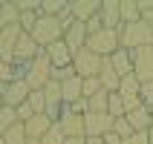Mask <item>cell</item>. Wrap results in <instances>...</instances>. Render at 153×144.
Here are the masks:
<instances>
[{
    "instance_id": "d4e9b609",
    "label": "cell",
    "mask_w": 153,
    "mask_h": 144,
    "mask_svg": "<svg viewBox=\"0 0 153 144\" xmlns=\"http://www.w3.org/2000/svg\"><path fill=\"white\" fill-rule=\"evenodd\" d=\"M107 115H110V118H124V98H121L119 92L107 95Z\"/></svg>"
},
{
    "instance_id": "603a6c76",
    "label": "cell",
    "mask_w": 153,
    "mask_h": 144,
    "mask_svg": "<svg viewBox=\"0 0 153 144\" xmlns=\"http://www.w3.org/2000/svg\"><path fill=\"white\" fill-rule=\"evenodd\" d=\"M15 124H20V121H17V110L3 104V107H0V136H6Z\"/></svg>"
},
{
    "instance_id": "d6986e66",
    "label": "cell",
    "mask_w": 153,
    "mask_h": 144,
    "mask_svg": "<svg viewBox=\"0 0 153 144\" xmlns=\"http://www.w3.org/2000/svg\"><path fill=\"white\" fill-rule=\"evenodd\" d=\"M110 64H113V69H116V75L119 78H127V75H133V58H130V52L127 49H116V55L110 58Z\"/></svg>"
},
{
    "instance_id": "f35d334b",
    "label": "cell",
    "mask_w": 153,
    "mask_h": 144,
    "mask_svg": "<svg viewBox=\"0 0 153 144\" xmlns=\"http://www.w3.org/2000/svg\"><path fill=\"white\" fill-rule=\"evenodd\" d=\"M150 127H153V107H150Z\"/></svg>"
},
{
    "instance_id": "4fadbf2b",
    "label": "cell",
    "mask_w": 153,
    "mask_h": 144,
    "mask_svg": "<svg viewBox=\"0 0 153 144\" xmlns=\"http://www.w3.org/2000/svg\"><path fill=\"white\" fill-rule=\"evenodd\" d=\"M52 124H55V121H52L49 115H46V112H41V115L29 118V121L23 124V130H26V138H38V141H41V138H43V136H46V133L52 130Z\"/></svg>"
},
{
    "instance_id": "7c38bea8",
    "label": "cell",
    "mask_w": 153,
    "mask_h": 144,
    "mask_svg": "<svg viewBox=\"0 0 153 144\" xmlns=\"http://www.w3.org/2000/svg\"><path fill=\"white\" fill-rule=\"evenodd\" d=\"M69 12H72V17H75L78 23H87V20H93L101 12V0H72L69 3Z\"/></svg>"
},
{
    "instance_id": "5bb4252c",
    "label": "cell",
    "mask_w": 153,
    "mask_h": 144,
    "mask_svg": "<svg viewBox=\"0 0 153 144\" xmlns=\"http://www.w3.org/2000/svg\"><path fill=\"white\" fill-rule=\"evenodd\" d=\"M78 98H84V78H67V81H61V101L64 104H75Z\"/></svg>"
},
{
    "instance_id": "f546056e",
    "label": "cell",
    "mask_w": 153,
    "mask_h": 144,
    "mask_svg": "<svg viewBox=\"0 0 153 144\" xmlns=\"http://www.w3.org/2000/svg\"><path fill=\"white\" fill-rule=\"evenodd\" d=\"M113 133H116V136L124 141V138H130V136H133V127L127 124V118H116V124H113Z\"/></svg>"
},
{
    "instance_id": "74e56055",
    "label": "cell",
    "mask_w": 153,
    "mask_h": 144,
    "mask_svg": "<svg viewBox=\"0 0 153 144\" xmlns=\"http://www.w3.org/2000/svg\"><path fill=\"white\" fill-rule=\"evenodd\" d=\"M87 144H104V138H87Z\"/></svg>"
},
{
    "instance_id": "8fae6325",
    "label": "cell",
    "mask_w": 153,
    "mask_h": 144,
    "mask_svg": "<svg viewBox=\"0 0 153 144\" xmlns=\"http://www.w3.org/2000/svg\"><path fill=\"white\" fill-rule=\"evenodd\" d=\"M43 52H46L52 69H67V66H72V52H69V46L64 41H55L52 46H46Z\"/></svg>"
},
{
    "instance_id": "3957f363",
    "label": "cell",
    "mask_w": 153,
    "mask_h": 144,
    "mask_svg": "<svg viewBox=\"0 0 153 144\" xmlns=\"http://www.w3.org/2000/svg\"><path fill=\"white\" fill-rule=\"evenodd\" d=\"M29 35L35 38V43H38L41 49L52 46L55 41H64V29H61L58 17H43V15H38V23H35V29Z\"/></svg>"
},
{
    "instance_id": "f1b7e54d",
    "label": "cell",
    "mask_w": 153,
    "mask_h": 144,
    "mask_svg": "<svg viewBox=\"0 0 153 144\" xmlns=\"http://www.w3.org/2000/svg\"><path fill=\"white\" fill-rule=\"evenodd\" d=\"M41 144H67V136L61 133V127H58V124H52V130L41 138Z\"/></svg>"
},
{
    "instance_id": "30bf717a",
    "label": "cell",
    "mask_w": 153,
    "mask_h": 144,
    "mask_svg": "<svg viewBox=\"0 0 153 144\" xmlns=\"http://www.w3.org/2000/svg\"><path fill=\"white\" fill-rule=\"evenodd\" d=\"M0 89H3V104H6V107H20V104L29 98V92H32L23 78H15V81H9V84L0 86Z\"/></svg>"
},
{
    "instance_id": "7a4b0ae2",
    "label": "cell",
    "mask_w": 153,
    "mask_h": 144,
    "mask_svg": "<svg viewBox=\"0 0 153 144\" xmlns=\"http://www.w3.org/2000/svg\"><path fill=\"white\" fill-rule=\"evenodd\" d=\"M23 81L29 84V89H43L52 81V64L46 58V52H41L35 61H29L23 66Z\"/></svg>"
},
{
    "instance_id": "7402d4cb",
    "label": "cell",
    "mask_w": 153,
    "mask_h": 144,
    "mask_svg": "<svg viewBox=\"0 0 153 144\" xmlns=\"http://www.w3.org/2000/svg\"><path fill=\"white\" fill-rule=\"evenodd\" d=\"M139 92H142V84H139L136 75L121 78V84H119V95L121 98H139Z\"/></svg>"
},
{
    "instance_id": "4dcf8cb0",
    "label": "cell",
    "mask_w": 153,
    "mask_h": 144,
    "mask_svg": "<svg viewBox=\"0 0 153 144\" xmlns=\"http://www.w3.org/2000/svg\"><path fill=\"white\" fill-rule=\"evenodd\" d=\"M9 81H15V64L0 61V86H6Z\"/></svg>"
},
{
    "instance_id": "60d3db41",
    "label": "cell",
    "mask_w": 153,
    "mask_h": 144,
    "mask_svg": "<svg viewBox=\"0 0 153 144\" xmlns=\"http://www.w3.org/2000/svg\"><path fill=\"white\" fill-rule=\"evenodd\" d=\"M150 138H153V127H150Z\"/></svg>"
},
{
    "instance_id": "9c48e42d",
    "label": "cell",
    "mask_w": 153,
    "mask_h": 144,
    "mask_svg": "<svg viewBox=\"0 0 153 144\" xmlns=\"http://www.w3.org/2000/svg\"><path fill=\"white\" fill-rule=\"evenodd\" d=\"M41 46L35 43V38L29 32H23L20 38H17L15 43V55H12V64H17V66H23V64H29V61H35L38 55H41Z\"/></svg>"
},
{
    "instance_id": "6da1fadb",
    "label": "cell",
    "mask_w": 153,
    "mask_h": 144,
    "mask_svg": "<svg viewBox=\"0 0 153 144\" xmlns=\"http://www.w3.org/2000/svg\"><path fill=\"white\" fill-rule=\"evenodd\" d=\"M119 43H121V49H139V46H150L153 43V32H150V26L145 23V20H136V23H124L119 29Z\"/></svg>"
},
{
    "instance_id": "cb8c5ba5",
    "label": "cell",
    "mask_w": 153,
    "mask_h": 144,
    "mask_svg": "<svg viewBox=\"0 0 153 144\" xmlns=\"http://www.w3.org/2000/svg\"><path fill=\"white\" fill-rule=\"evenodd\" d=\"M64 9H67V0H41L38 15H43V17H58Z\"/></svg>"
},
{
    "instance_id": "d590c367",
    "label": "cell",
    "mask_w": 153,
    "mask_h": 144,
    "mask_svg": "<svg viewBox=\"0 0 153 144\" xmlns=\"http://www.w3.org/2000/svg\"><path fill=\"white\" fill-rule=\"evenodd\" d=\"M142 20L150 26V32H153V12H145V15H142Z\"/></svg>"
},
{
    "instance_id": "83f0119b",
    "label": "cell",
    "mask_w": 153,
    "mask_h": 144,
    "mask_svg": "<svg viewBox=\"0 0 153 144\" xmlns=\"http://www.w3.org/2000/svg\"><path fill=\"white\" fill-rule=\"evenodd\" d=\"M26 101H29V107H32L38 115H41V112H46V98H43V89H32Z\"/></svg>"
},
{
    "instance_id": "e575fe53",
    "label": "cell",
    "mask_w": 153,
    "mask_h": 144,
    "mask_svg": "<svg viewBox=\"0 0 153 144\" xmlns=\"http://www.w3.org/2000/svg\"><path fill=\"white\" fill-rule=\"evenodd\" d=\"M139 98H142V104H145V107H153V81L142 84V92H139Z\"/></svg>"
},
{
    "instance_id": "484cf974",
    "label": "cell",
    "mask_w": 153,
    "mask_h": 144,
    "mask_svg": "<svg viewBox=\"0 0 153 144\" xmlns=\"http://www.w3.org/2000/svg\"><path fill=\"white\" fill-rule=\"evenodd\" d=\"M0 138H3V144H26V130H23V124H15L6 136H0Z\"/></svg>"
},
{
    "instance_id": "8992f818",
    "label": "cell",
    "mask_w": 153,
    "mask_h": 144,
    "mask_svg": "<svg viewBox=\"0 0 153 144\" xmlns=\"http://www.w3.org/2000/svg\"><path fill=\"white\" fill-rule=\"evenodd\" d=\"M130 58H133V75L139 78V84L153 81V43H150V46H139V49H133Z\"/></svg>"
},
{
    "instance_id": "ffe728a7",
    "label": "cell",
    "mask_w": 153,
    "mask_h": 144,
    "mask_svg": "<svg viewBox=\"0 0 153 144\" xmlns=\"http://www.w3.org/2000/svg\"><path fill=\"white\" fill-rule=\"evenodd\" d=\"M20 23V9L12 0H0V29L6 26H17Z\"/></svg>"
},
{
    "instance_id": "ac0fdd59",
    "label": "cell",
    "mask_w": 153,
    "mask_h": 144,
    "mask_svg": "<svg viewBox=\"0 0 153 144\" xmlns=\"http://www.w3.org/2000/svg\"><path fill=\"white\" fill-rule=\"evenodd\" d=\"M127 124L133 127V133H142V130H150V107H136V110H130L127 115Z\"/></svg>"
},
{
    "instance_id": "8d00e7d4",
    "label": "cell",
    "mask_w": 153,
    "mask_h": 144,
    "mask_svg": "<svg viewBox=\"0 0 153 144\" xmlns=\"http://www.w3.org/2000/svg\"><path fill=\"white\" fill-rule=\"evenodd\" d=\"M67 144H87V138H67Z\"/></svg>"
},
{
    "instance_id": "44dd1931",
    "label": "cell",
    "mask_w": 153,
    "mask_h": 144,
    "mask_svg": "<svg viewBox=\"0 0 153 144\" xmlns=\"http://www.w3.org/2000/svg\"><path fill=\"white\" fill-rule=\"evenodd\" d=\"M119 15H121V26L142 20V12H139V3H136V0H119Z\"/></svg>"
},
{
    "instance_id": "4316f807",
    "label": "cell",
    "mask_w": 153,
    "mask_h": 144,
    "mask_svg": "<svg viewBox=\"0 0 153 144\" xmlns=\"http://www.w3.org/2000/svg\"><path fill=\"white\" fill-rule=\"evenodd\" d=\"M107 95L110 92H98L93 98H87V112H107Z\"/></svg>"
},
{
    "instance_id": "52a82bcc",
    "label": "cell",
    "mask_w": 153,
    "mask_h": 144,
    "mask_svg": "<svg viewBox=\"0 0 153 144\" xmlns=\"http://www.w3.org/2000/svg\"><path fill=\"white\" fill-rule=\"evenodd\" d=\"M116 118H110L107 112H87L84 115V133L87 138H104L107 133H113Z\"/></svg>"
},
{
    "instance_id": "e0dca14e",
    "label": "cell",
    "mask_w": 153,
    "mask_h": 144,
    "mask_svg": "<svg viewBox=\"0 0 153 144\" xmlns=\"http://www.w3.org/2000/svg\"><path fill=\"white\" fill-rule=\"evenodd\" d=\"M98 81H101V89H104V92H119L121 78L116 75V69H113L110 58H104V64H101V72H98Z\"/></svg>"
},
{
    "instance_id": "1f68e13d",
    "label": "cell",
    "mask_w": 153,
    "mask_h": 144,
    "mask_svg": "<svg viewBox=\"0 0 153 144\" xmlns=\"http://www.w3.org/2000/svg\"><path fill=\"white\" fill-rule=\"evenodd\" d=\"M104 92L101 89V81L98 78H84V98H93V95Z\"/></svg>"
},
{
    "instance_id": "9a60e30c",
    "label": "cell",
    "mask_w": 153,
    "mask_h": 144,
    "mask_svg": "<svg viewBox=\"0 0 153 144\" xmlns=\"http://www.w3.org/2000/svg\"><path fill=\"white\" fill-rule=\"evenodd\" d=\"M64 43H67L69 46V52H72V55H75V52H81L87 46V29H84V23H72L67 29V32H64Z\"/></svg>"
},
{
    "instance_id": "ab89813d",
    "label": "cell",
    "mask_w": 153,
    "mask_h": 144,
    "mask_svg": "<svg viewBox=\"0 0 153 144\" xmlns=\"http://www.w3.org/2000/svg\"><path fill=\"white\" fill-rule=\"evenodd\" d=\"M0 107H3V89H0Z\"/></svg>"
},
{
    "instance_id": "d6a6232c",
    "label": "cell",
    "mask_w": 153,
    "mask_h": 144,
    "mask_svg": "<svg viewBox=\"0 0 153 144\" xmlns=\"http://www.w3.org/2000/svg\"><path fill=\"white\" fill-rule=\"evenodd\" d=\"M35 23H38V12H20V29L23 32H32Z\"/></svg>"
},
{
    "instance_id": "277c9868",
    "label": "cell",
    "mask_w": 153,
    "mask_h": 144,
    "mask_svg": "<svg viewBox=\"0 0 153 144\" xmlns=\"http://www.w3.org/2000/svg\"><path fill=\"white\" fill-rule=\"evenodd\" d=\"M119 46H121L119 43V29H101V32L87 38V49L95 52L98 58H113Z\"/></svg>"
},
{
    "instance_id": "5b68a950",
    "label": "cell",
    "mask_w": 153,
    "mask_h": 144,
    "mask_svg": "<svg viewBox=\"0 0 153 144\" xmlns=\"http://www.w3.org/2000/svg\"><path fill=\"white\" fill-rule=\"evenodd\" d=\"M101 64H104V58H98V55H95V52H90L87 46H84L81 52H75V55H72V69H75L78 78H98Z\"/></svg>"
},
{
    "instance_id": "ba28073f",
    "label": "cell",
    "mask_w": 153,
    "mask_h": 144,
    "mask_svg": "<svg viewBox=\"0 0 153 144\" xmlns=\"http://www.w3.org/2000/svg\"><path fill=\"white\" fill-rule=\"evenodd\" d=\"M61 127V133L67 138H87L84 133V115H75V112H69V107H61V115L55 121Z\"/></svg>"
},
{
    "instance_id": "b9f144b4",
    "label": "cell",
    "mask_w": 153,
    "mask_h": 144,
    "mask_svg": "<svg viewBox=\"0 0 153 144\" xmlns=\"http://www.w3.org/2000/svg\"><path fill=\"white\" fill-rule=\"evenodd\" d=\"M0 144H3V138H0Z\"/></svg>"
},
{
    "instance_id": "2e32d148",
    "label": "cell",
    "mask_w": 153,
    "mask_h": 144,
    "mask_svg": "<svg viewBox=\"0 0 153 144\" xmlns=\"http://www.w3.org/2000/svg\"><path fill=\"white\" fill-rule=\"evenodd\" d=\"M101 23L104 29H121V15H119V0H101Z\"/></svg>"
},
{
    "instance_id": "836d02e7",
    "label": "cell",
    "mask_w": 153,
    "mask_h": 144,
    "mask_svg": "<svg viewBox=\"0 0 153 144\" xmlns=\"http://www.w3.org/2000/svg\"><path fill=\"white\" fill-rule=\"evenodd\" d=\"M121 144H153V138H150V130H142V133H133L130 138H124Z\"/></svg>"
}]
</instances>
